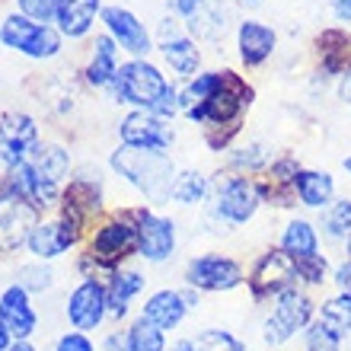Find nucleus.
<instances>
[{
  "label": "nucleus",
  "instance_id": "2f4dec72",
  "mask_svg": "<svg viewBox=\"0 0 351 351\" xmlns=\"http://www.w3.org/2000/svg\"><path fill=\"white\" fill-rule=\"evenodd\" d=\"M342 342H345V339H339V335H335L326 323H319L316 316H313V323L304 329L306 351H342Z\"/></svg>",
  "mask_w": 351,
  "mask_h": 351
},
{
  "label": "nucleus",
  "instance_id": "ddd939ff",
  "mask_svg": "<svg viewBox=\"0 0 351 351\" xmlns=\"http://www.w3.org/2000/svg\"><path fill=\"white\" fill-rule=\"evenodd\" d=\"M38 147V125L26 112H7L0 119V160L7 167L26 163Z\"/></svg>",
  "mask_w": 351,
  "mask_h": 351
},
{
  "label": "nucleus",
  "instance_id": "f704fd0d",
  "mask_svg": "<svg viewBox=\"0 0 351 351\" xmlns=\"http://www.w3.org/2000/svg\"><path fill=\"white\" fill-rule=\"evenodd\" d=\"M297 278H300V285H323L326 278H329V262H326V256L319 252V256H310V259H297Z\"/></svg>",
  "mask_w": 351,
  "mask_h": 351
},
{
  "label": "nucleus",
  "instance_id": "ea45409f",
  "mask_svg": "<svg viewBox=\"0 0 351 351\" xmlns=\"http://www.w3.org/2000/svg\"><path fill=\"white\" fill-rule=\"evenodd\" d=\"M332 281H335V291H339V294L351 297V259H345V262H339V265H335Z\"/></svg>",
  "mask_w": 351,
  "mask_h": 351
},
{
  "label": "nucleus",
  "instance_id": "9d476101",
  "mask_svg": "<svg viewBox=\"0 0 351 351\" xmlns=\"http://www.w3.org/2000/svg\"><path fill=\"white\" fill-rule=\"evenodd\" d=\"M246 281V271L237 259L223 256V252H204L195 256L185 265V285L192 291H208V294H221V291H233Z\"/></svg>",
  "mask_w": 351,
  "mask_h": 351
},
{
  "label": "nucleus",
  "instance_id": "f3484780",
  "mask_svg": "<svg viewBox=\"0 0 351 351\" xmlns=\"http://www.w3.org/2000/svg\"><path fill=\"white\" fill-rule=\"evenodd\" d=\"M0 326L7 329L16 342L29 339V335L36 332L38 326V316L29 304V291L19 285H10L3 294H0Z\"/></svg>",
  "mask_w": 351,
  "mask_h": 351
},
{
  "label": "nucleus",
  "instance_id": "a878e982",
  "mask_svg": "<svg viewBox=\"0 0 351 351\" xmlns=\"http://www.w3.org/2000/svg\"><path fill=\"white\" fill-rule=\"evenodd\" d=\"M119 74V42L112 36H99L93 48V61L86 67V80L93 86H112Z\"/></svg>",
  "mask_w": 351,
  "mask_h": 351
},
{
  "label": "nucleus",
  "instance_id": "bb28decb",
  "mask_svg": "<svg viewBox=\"0 0 351 351\" xmlns=\"http://www.w3.org/2000/svg\"><path fill=\"white\" fill-rule=\"evenodd\" d=\"M147 285V278L141 275V271H119V275H112V285H109V313L115 319L128 313V304L134 297L144 291Z\"/></svg>",
  "mask_w": 351,
  "mask_h": 351
},
{
  "label": "nucleus",
  "instance_id": "2eb2a0df",
  "mask_svg": "<svg viewBox=\"0 0 351 351\" xmlns=\"http://www.w3.org/2000/svg\"><path fill=\"white\" fill-rule=\"evenodd\" d=\"M109 313V291L99 281H80L74 287V294L67 297V319L77 332H90L102 323V316Z\"/></svg>",
  "mask_w": 351,
  "mask_h": 351
},
{
  "label": "nucleus",
  "instance_id": "4468645a",
  "mask_svg": "<svg viewBox=\"0 0 351 351\" xmlns=\"http://www.w3.org/2000/svg\"><path fill=\"white\" fill-rule=\"evenodd\" d=\"M121 144L128 147H141V150H163L167 154L173 144V128L167 125V119H160L154 112H141L134 109L131 115H125L119 125Z\"/></svg>",
  "mask_w": 351,
  "mask_h": 351
},
{
  "label": "nucleus",
  "instance_id": "cd10ccee",
  "mask_svg": "<svg viewBox=\"0 0 351 351\" xmlns=\"http://www.w3.org/2000/svg\"><path fill=\"white\" fill-rule=\"evenodd\" d=\"M169 198L176 204H202L211 198V179L198 169H185V173H176V182L169 189Z\"/></svg>",
  "mask_w": 351,
  "mask_h": 351
},
{
  "label": "nucleus",
  "instance_id": "72a5a7b5",
  "mask_svg": "<svg viewBox=\"0 0 351 351\" xmlns=\"http://www.w3.org/2000/svg\"><path fill=\"white\" fill-rule=\"evenodd\" d=\"M128 351H167L163 332L154 329L150 323H144V319H138V323L128 329Z\"/></svg>",
  "mask_w": 351,
  "mask_h": 351
},
{
  "label": "nucleus",
  "instance_id": "c03bdc74",
  "mask_svg": "<svg viewBox=\"0 0 351 351\" xmlns=\"http://www.w3.org/2000/svg\"><path fill=\"white\" fill-rule=\"evenodd\" d=\"M10 345H13V335H10L7 329H3V326H0V351H7Z\"/></svg>",
  "mask_w": 351,
  "mask_h": 351
},
{
  "label": "nucleus",
  "instance_id": "b1692460",
  "mask_svg": "<svg viewBox=\"0 0 351 351\" xmlns=\"http://www.w3.org/2000/svg\"><path fill=\"white\" fill-rule=\"evenodd\" d=\"M99 3L102 0H61V7H58V32L67 38H80L90 32L93 19L99 13Z\"/></svg>",
  "mask_w": 351,
  "mask_h": 351
},
{
  "label": "nucleus",
  "instance_id": "a18cd8bd",
  "mask_svg": "<svg viewBox=\"0 0 351 351\" xmlns=\"http://www.w3.org/2000/svg\"><path fill=\"white\" fill-rule=\"evenodd\" d=\"M7 351H36V348H32V345H29L26 339H23V342H13V345H10Z\"/></svg>",
  "mask_w": 351,
  "mask_h": 351
},
{
  "label": "nucleus",
  "instance_id": "f8f14e48",
  "mask_svg": "<svg viewBox=\"0 0 351 351\" xmlns=\"http://www.w3.org/2000/svg\"><path fill=\"white\" fill-rule=\"evenodd\" d=\"M131 217L138 227V256L147 262H167L176 252V223L147 208L131 211Z\"/></svg>",
  "mask_w": 351,
  "mask_h": 351
},
{
  "label": "nucleus",
  "instance_id": "f03ea898",
  "mask_svg": "<svg viewBox=\"0 0 351 351\" xmlns=\"http://www.w3.org/2000/svg\"><path fill=\"white\" fill-rule=\"evenodd\" d=\"M112 90H115L119 102H128L141 112H154L160 119H173V115L182 112L179 90L163 77L160 67H154L144 58H134L128 64H121L115 80H112Z\"/></svg>",
  "mask_w": 351,
  "mask_h": 351
},
{
  "label": "nucleus",
  "instance_id": "37998d69",
  "mask_svg": "<svg viewBox=\"0 0 351 351\" xmlns=\"http://www.w3.org/2000/svg\"><path fill=\"white\" fill-rule=\"evenodd\" d=\"M167 351H195V342H189V339H179V342H173Z\"/></svg>",
  "mask_w": 351,
  "mask_h": 351
},
{
  "label": "nucleus",
  "instance_id": "49530a36",
  "mask_svg": "<svg viewBox=\"0 0 351 351\" xmlns=\"http://www.w3.org/2000/svg\"><path fill=\"white\" fill-rule=\"evenodd\" d=\"M342 169H345V173H348V176H351V154H348V157H345V160H342Z\"/></svg>",
  "mask_w": 351,
  "mask_h": 351
},
{
  "label": "nucleus",
  "instance_id": "5701e85b",
  "mask_svg": "<svg viewBox=\"0 0 351 351\" xmlns=\"http://www.w3.org/2000/svg\"><path fill=\"white\" fill-rule=\"evenodd\" d=\"M319 48V74L323 77H342L351 71V36L345 29H326L316 38Z\"/></svg>",
  "mask_w": 351,
  "mask_h": 351
},
{
  "label": "nucleus",
  "instance_id": "c9c22d12",
  "mask_svg": "<svg viewBox=\"0 0 351 351\" xmlns=\"http://www.w3.org/2000/svg\"><path fill=\"white\" fill-rule=\"evenodd\" d=\"M16 285L26 287V291H48V287H51V271L42 265H23L19 268Z\"/></svg>",
  "mask_w": 351,
  "mask_h": 351
},
{
  "label": "nucleus",
  "instance_id": "c756f323",
  "mask_svg": "<svg viewBox=\"0 0 351 351\" xmlns=\"http://www.w3.org/2000/svg\"><path fill=\"white\" fill-rule=\"evenodd\" d=\"M323 233L332 243H345L351 237V195L335 198L329 208H323Z\"/></svg>",
  "mask_w": 351,
  "mask_h": 351
},
{
  "label": "nucleus",
  "instance_id": "58836bf2",
  "mask_svg": "<svg viewBox=\"0 0 351 351\" xmlns=\"http://www.w3.org/2000/svg\"><path fill=\"white\" fill-rule=\"evenodd\" d=\"M55 351H96V348H93V342L86 339L84 332H67V335L58 339Z\"/></svg>",
  "mask_w": 351,
  "mask_h": 351
},
{
  "label": "nucleus",
  "instance_id": "6e6552de",
  "mask_svg": "<svg viewBox=\"0 0 351 351\" xmlns=\"http://www.w3.org/2000/svg\"><path fill=\"white\" fill-rule=\"evenodd\" d=\"M246 285H250V294L256 304L275 300L281 291L300 285V278H297V262L291 259L281 246H278V250H265L259 259H256V265L250 268Z\"/></svg>",
  "mask_w": 351,
  "mask_h": 351
},
{
  "label": "nucleus",
  "instance_id": "de8ad7c7",
  "mask_svg": "<svg viewBox=\"0 0 351 351\" xmlns=\"http://www.w3.org/2000/svg\"><path fill=\"white\" fill-rule=\"evenodd\" d=\"M345 250H348V259H351V237H348V240H345Z\"/></svg>",
  "mask_w": 351,
  "mask_h": 351
},
{
  "label": "nucleus",
  "instance_id": "6ab92c4d",
  "mask_svg": "<svg viewBox=\"0 0 351 351\" xmlns=\"http://www.w3.org/2000/svg\"><path fill=\"white\" fill-rule=\"evenodd\" d=\"M167 23L169 26H163V38H160V55L179 77L192 80L198 74V67H202V51L195 45V38H189L185 32L176 29L173 19H167Z\"/></svg>",
  "mask_w": 351,
  "mask_h": 351
},
{
  "label": "nucleus",
  "instance_id": "393cba45",
  "mask_svg": "<svg viewBox=\"0 0 351 351\" xmlns=\"http://www.w3.org/2000/svg\"><path fill=\"white\" fill-rule=\"evenodd\" d=\"M281 250L291 256V259H310V256H319V233L306 217H294L287 221V227L281 230Z\"/></svg>",
  "mask_w": 351,
  "mask_h": 351
},
{
  "label": "nucleus",
  "instance_id": "e433bc0d",
  "mask_svg": "<svg viewBox=\"0 0 351 351\" xmlns=\"http://www.w3.org/2000/svg\"><path fill=\"white\" fill-rule=\"evenodd\" d=\"M58 7H61V0H19V10L36 23H51L58 16Z\"/></svg>",
  "mask_w": 351,
  "mask_h": 351
},
{
  "label": "nucleus",
  "instance_id": "a211bd4d",
  "mask_svg": "<svg viewBox=\"0 0 351 351\" xmlns=\"http://www.w3.org/2000/svg\"><path fill=\"white\" fill-rule=\"evenodd\" d=\"M102 23L109 29V36L119 42L125 51H131L134 58H144L150 51V36L144 23H141L131 10L125 7H106L102 10Z\"/></svg>",
  "mask_w": 351,
  "mask_h": 351
},
{
  "label": "nucleus",
  "instance_id": "423d86ee",
  "mask_svg": "<svg viewBox=\"0 0 351 351\" xmlns=\"http://www.w3.org/2000/svg\"><path fill=\"white\" fill-rule=\"evenodd\" d=\"M316 306L313 300L306 297V291L297 287H287L271 300V313L265 316V326H262V339L268 345H285L291 342L297 332H304L306 326L313 323Z\"/></svg>",
  "mask_w": 351,
  "mask_h": 351
},
{
  "label": "nucleus",
  "instance_id": "a19ab883",
  "mask_svg": "<svg viewBox=\"0 0 351 351\" xmlns=\"http://www.w3.org/2000/svg\"><path fill=\"white\" fill-rule=\"evenodd\" d=\"M329 10L339 23H351V0H329Z\"/></svg>",
  "mask_w": 351,
  "mask_h": 351
},
{
  "label": "nucleus",
  "instance_id": "20e7f679",
  "mask_svg": "<svg viewBox=\"0 0 351 351\" xmlns=\"http://www.w3.org/2000/svg\"><path fill=\"white\" fill-rule=\"evenodd\" d=\"M112 169L119 176H125V179L154 204L169 202V189H173V182H176V167H173V160H169V154L121 144V147L112 154Z\"/></svg>",
  "mask_w": 351,
  "mask_h": 351
},
{
  "label": "nucleus",
  "instance_id": "39448f33",
  "mask_svg": "<svg viewBox=\"0 0 351 351\" xmlns=\"http://www.w3.org/2000/svg\"><path fill=\"white\" fill-rule=\"evenodd\" d=\"M262 204V195L256 189V179L243 173H230L221 176L217 182L211 185V211L214 217L227 227H243L256 217Z\"/></svg>",
  "mask_w": 351,
  "mask_h": 351
},
{
  "label": "nucleus",
  "instance_id": "9b49d317",
  "mask_svg": "<svg viewBox=\"0 0 351 351\" xmlns=\"http://www.w3.org/2000/svg\"><path fill=\"white\" fill-rule=\"evenodd\" d=\"M131 252H138V227H134V217H131V214L102 223L99 230L93 233L90 259L99 262L102 268L119 265L125 256H131Z\"/></svg>",
  "mask_w": 351,
  "mask_h": 351
},
{
  "label": "nucleus",
  "instance_id": "0eeeda50",
  "mask_svg": "<svg viewBox=\"0 0 351 351\" xmlns=\"http://www.w3.org/2000/svg\"><path fill=\"white\" fill-rule=\"evenodd\" d=\"M0 42L13 51H23L26 58H55L61 51V32L48 23H36L26 13H13L0 26Z\"/></svg>",
  "mask_w": 351,
  "mask_h": 351
},
{
  "label": "nucleus",
  "instance_id": "dca6fc26",
  "mask_svg": "<svg viewBox=\"0 0 351 351\" xmlns=\"http://www.w3.org/2000/svg\"><path fill=\"white\" fill-rule=\"evenodd\" d=\"M198 306V294H182V291H157L150 297L144 310H141V319L150 323L154 329L167 332V329H176V326L185 319V313Z\"/></svg>",
  "mask_w": 351,
  "mask_h": 351
},
{
  "label": "nucleus",
  "instance_id": "4be33fe9",
  "mask_svg": "<svg viewBox=\"0 0 351 351\" xmlns=\"http://www.w3.org/2000/svg\"><path fill=\"white\" fill-rule=\"evenodd\" d=\"M294 192H297V202L304 204V208H316V211H323L329 204L335 202V179L332 173H326V169H297L294 176Z\"/></svg>",
  "mask_w": 351,
  "mask_h": 351
},
{
  "label": "nucleus",
  "instance_id": "412c9836",
  "mask_svg": "<svg viewBox=\"0 0 351 351\" xmlns=\"http://www.w3.org/2000/svg\"><path fill=\"white\" fill-rule=\"evenodd\" d=\"M275 29L259 23V19H243L240 29H237V48H240V61L246 67H262L275 55Z\"/></svg>",
  "mask_w": 351,
  "mask_h": 351
},
{
  "label": "nucleus",
  "instance_id": "473e14b6",
  "mask_svg": "<svg viewBox=\"0 0 351 351\" xmlns=\"http://www.w3.org/2000/svg\"><path fill=\"white\" fill-rule=\"evenodd\" d=\"M195 351H246V345L227 329H204L195 335Z\"/></svg>",
  "mask_w": 351,
  "mask_h": 351
},
{
  "label": "nucleus",
  "instance_id": "7c9ffc66",
  "mask_svg": "<svg viewBox=\"0 0 351 351\" xmlns=\"http://www.w3.org/2000/svg\"><path fill=\"white\" fill-rule=\"evenodd\" d=\"M271 160H268V147L265 144H250V147H240L230 154V167L240 169L243 176L246 173H262Z\"/></svg>",
  "mask_w": 351,
  "mask_h": 351
},
{
  "label": "nucleus",
  "instance_id": "79ce46f5",
  "mask_svg": "<svg viewBox=\"0 0 351 351\" xmlns=\"http://www.w3.org/2000/svg\"><path fill=\"white\" fill-rule=\"evenodd\" d=\"M339 96H342L345 102H351V71H345V74L339 77Z\"/></svg>",
  "mask_w": 351,
  "mask_h": 351
},
{
  "label": "nucleus",
  "instance_id": "7ed1b4c3",
  "mask_svg": "<svg viewBox=\"0 0 351 351\" xmlns=\"http://www.w3.org/2000/svg\"><path fill=\"white\" fill-rule=\"evenodd\" d=\"M67 169H71V157H67L64 147L58 144H38L36 154L19 163V167H10L7 182L16 189L19 195H26L36 208H48V204L58 202L61 195V182H64Z\"/></svg>",
  "mask_w": 351,
  "mask_h": 351
},
{
  "label": "nucleus",
  "instance_id": "c85d7f7f",
  "mask_svg": "<svg viewBox=\"0 0 351 351\" xmlns=\"http://www.w3.org/2000/svg\"><path fill=\"white\" fill-rule=\"evenodd\" d=\"M316 319L329 326L339 339H348L351 335V297L335 294L329 300H323L319 310H316Z\"/></svg>",
  "mask_w": 351,
  "mask_h": 351
},
{
  "label": "nucleus",
  "instance_id": "f257e3e1",
  "mask_svg": "<svg viewBox=\"0 0 351 351\" xmlns=\"http://www.w3.org/2000/svg\"><path fill=\"white\" fill-rule=\"evenodd\" d=\"M252 86L233 71H198L179 93L185 119L208 131L240 128L243 112L252 106Z\"/></svg>",
  "mask_w": 351,
  "mask_h": 351
},
{
  "label": "nucleus",
  "instance_id": "aec40b11",
  "mask_svg": "<svg viewBox=\"0 0 351 351\" xmlns=\"http://www.w3.org/2000/svg\"><path fill=\"white\" fill-rule=\"evenodd\" d=\"M77 237H80V227L61 217V221L36 223V230H32V237H29L26 246L32 250L36 259H58L61 252H67L71 246H74Z\"/></svg>",
  "mask_w": 351,
  "mask_h": 351
},
{
  "label": "nucleus",
  "instance_id": "1a4fd4ad",
  "mask_svg": "<svg viewBox=\"0 0 351 351\" xmlns=\"http://www.w3.org/2000/svg\"><path fill=\"white\" fill-rule=\"evenodd\" d=\"M38 223V208L19 195L10 182L0 185V250L16 252L23 243H29Z\"/></svg>",
  "mask_w": 351,
  "mask_h": 351
},
{
  "label": "nucleus",
  "instance_id": "4c0bfd02",
  "mask_svg": "<svg viewBox=\"0 0 351 351\" xmlns=\"http://www.w3.org/2000/svg\"><path fill=\"white\" fill-rule=\"evenodd\" d=\"M204 3L208 0H169V7H173L176 16H182L189 19V23H195V19L204 13Z\"/></svg>",
  "mask_w": 351,
  "mask_h": 351
}]
</instances>
